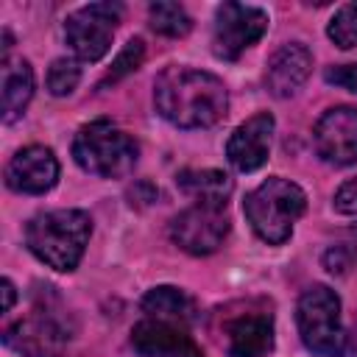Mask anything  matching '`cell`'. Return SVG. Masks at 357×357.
Instances as JSON below:
<instances>
[{
    "mask_svg": "<svg viewBox=\"0 0 357 357\" xmlns=\"http://www.w3.org/2000/svg\"><path fill=\"white\" fill-rule=\"evenodd\" d=\"M156 112L178 128L215 126L229 109V92L223 81L206 70L167 67L153 81Z\"/></svg>",
    "mask_w": 357,
    "mask_h": 357,
    "instance_id": "obj_1",
    "label": "cell"
},
{
    "mask_svg": "<svg viewBox=\"0 0 357 357\" xmlns=\"http://www.w3.org/2000/svg\"><path fill=\"white\" fill-rule=\"evenodd\" d=\"M89 234H92V220L81 209L39 212L25 226V243L31 254L47 268L61 273L78 268Z\"/></svg>",
    "mask_w": 357,
    "mask_h": 357,
    "instance_id": "obj_2",
    "label": "cell"
},
{
    "mask_svg": "<svg viewBox=\"0 0 357 357\" xmlns=\"http://www.w3.org/2000/svg\"><path fill=\"white\" fill-rule=\"evenodd\" d=\"M304 209H307L304 190L282 176L265 178L243 201V212L254 234L268 245H282L284 240H290L293 223L304 215Z\"/></svg>",
    "mask_w": 357,
    "mask_h": 357,
    "instance_id": "obj_3",
    "label": "cell"
},
{
    "mask_svg": "<svg viewBox=\"0 0 357 357\" xmlns=\"http://www.w3.org/2000/svg\"><path fill=\"white\" fill-rule=\"evenodd\" d=\"M139 145L131 134L109 120H92L73 139V159L81 170L100 178H123L134 170Z\"/></svg>",
    "mask_w": 357,
    "mask_h": 357,
    "instance_id": "obj_4",
    "label": "cell"
},
{
    "mask_svg": "<svg viewBox=\"0 0 357 357\" xmlns=\"http://www.w3.org/2000/svg\"><path fill=\"white\" fill-rule=\"evenodd\" d=\"M301 343L321 357H349V332L340 324V298L326 284H312L296 307Z\"/></svg>",
    "mask_w": 357,
    "mask_h": 357,
    "instance_id": "obj_5",
    "label": "cell"
},
{
    "mask_svg": "<svg viewBox=\"0 0 357 357\" xmlns=\"http://www.w3.org/2000/svg\"><path fill=\"white\" fill-rule=\"evenodd\" d=\"M120 3H89L75 8L64 22V36L70 50L81 61H98L109 53L114 28L120 22Z\"/></svg>",
    "mask_w": 357,
    "mask_h": 357,
    "instance_id": "obj_6",
    "label": "cell"
},
{
    "mask_svg": "<svg viewBox=\"0 0 357 357\" xmlns=\"http://www.w3.org/2000/svg\"><path fill=\"white\" fill-rule=\"evenodd\" d=\"M229 234V215L223 204H204L195 201L184 212H178L170 223L173 243L195 257H206L223 245Z\"/></svg>",
    "mask_w": 357,
    "mask_h": 357,
    "instance_id": "obj_7",
    "label": "cell"
},
{
    "mask_svg": "<svg viewBox=\"0 0 357 357\" xmlns=\"http://www.w3.org/2000/svg\"><path fill=\"white\" fill-rule=\"evenodd\" d=\"M268 31V14L257 6L245 3H223L215 11L212 28V50L223 61L240 59L245 47H251Z\"/></svg>",
    "mask_w": 357,
    "mask_h": 357,
    "instance_id": "obj_8",
    "label": "cell"
},
{
    "mask_svg": "<svg viewBox=\"0 0 357 357\" xmlns=\"http://www.w3.org/2000/svg\"><path fill=\"white\" fill-rule=\"evenodd\" d=\"M315 151L324 162L335 167H349L357 162V106L326 109L315 123Z\"/></svg>",
    "mask_w": 357,
    "mask_h": 357,
    "instance_id": "obj_9",
    "label": "cell"
},
{
    "mask_svg": "<svg viewBox=\"0 0 357 357\" xmlns=\"http://www.w3.org/2000/svg\"><path fill=\"white\" fill-rule=\"evenodd\" d=\"M3 343L22 357H61L67 346V332L53 315L31 312L6 329Z\"/></svg>",
    "mask_w": 357,
    "mask_h": 357,
    "instance_id": "obj_10",
    "label": "cell"
},
{
    "mask_svg": "<svg viewBox=\"0 0 357 357\" xmlns=\"http://www.w3.org/2000/svg\"><path fill=\"white\" fill-rule=\"evenodd\" d=\"M223 346L229 357H268L273 351V315L268 310H243L226 318Z\"/></svg>",
    "mask_w": 357,
    "mask_h": 357,
    "instance_id": "obj_11",
    "label": "cell"
},
{
    "mask_svg": "<svg viewBox=\"0 0 357 357\" xmlns=\"http://www.w3.org/2000/svg\"><path fill=\"white\" fill-rule=\"evenodd\" d=\"M59 181V159L45 145H28L11 156L6 165V184L14 192L42 195Z\"/></svg>",
    "mask_w": 357,
    "mask_h": 357,
    "instance_id": "obj_12",
    "label": "cell"
},
{
    "mask_svg": "<svg viewBox=\"0 0 357 357\" xmlns=\"http://www.w3.org/2000/svg\"><path fill=\"white\" fill-rule=\"evenodd\" d=\"M131 346L139 357H201L187 326L159 318H142L131 329Z\"/></svg>",
    "mask_w": 357,
    "mask_h": 357,
    "instance_id": "obj_13",
    "label": "cell"
},
{
    "mask_svg": "<svg viewBox=\"0 0 357 357\" xmlns=\"http://www.w3.org/2000/svg\"><path fill=\"white\" fill-rule=\"evenodd\" d=\"M273 114L271 112H259L254 117H248L245 123H240L229 142H226V156L231 162L234 170L240 173H254L268 162L271 153V137H273Z\"/></svg>",
    "mask_w": 357,
    "mask_h": 357,
    "instance_id": "obj_14",
    "label": "cell"
},
{
    "mask_svg": "<svg viewBox=\"0 0 357 357\" xmlns=\"http://www.w3.org/2000/svg\"><path fill=\"white\" fill-rule=\"evenodd\" d=\"M312 73V53L301 42L282 45L265 70V84L276 98H293Z\"/></svg>",
    "mask_w": 357,
    "mask_h": 357,
    "instance_id": "obj_15",
    "label": "cell"
},
{
    "mask_svg": "<svg viewBox=\"0 0 357 357\" xmlns=\"http://www.w3.org/2000/svg\"><path fill=\"white\" fill-rule=\"evenodd\" d=\"M0 73H3V100H0L3 123H14L22 117V112L33 98V70L25 59L6 56Z\"/></svg>",
    "mask_w": 357,
    "mask_h": 357,
    "instance_id": "obj_16",
    "label": "cell"
},
{
    "mask_svg": "<svg viewBox=\"0 0 357 357\" xmlns=\"http://www.w3.org/2000/svg\"><path fill=\"white\" fill-rule=\"evenodd\" d=\"M142 312L145 318H159V321H173L187 326L195 321V301L184 290L162 284L142 296Z\"/></svg>",
    "mask_w": 357,
    "mask_h": 357,
    "instance_id": "obj_17",
    "label": "cell"
},
{
    "mask_svg": "<svg viewBox=\"0 0 357 357\" xmlns=\"http://www.w3.org/2000/svg\"><path fill=\"white\" fill-rule=\"evenodd\" d=\"M176 184L187 195H192L195 201L223 204V206H226V201H229V195L234 190L231 178L223 170H184V173H178Z\"/></svg>",
    "mask_w": 357,
    "mask_h": 357,
    "instance_id": "obj_18",
    "label": "cell"
},
{
    "mask_svg": "<svg viewBox=\"0 0 357 357\" xmlns=\"http://www.w3.org/2000/svg\"><path fill=\"white\" fill-rule=\"evenodd\" d=\"M148 17H151V28L162 36H187L192 28L190 14L178 3H151Z\"/></svg>",
    "mask_w": 357,
    "mask_h": 357,
    "instance_id": "obj_19",
    "label": "cell"
},
{
    "mask_svg": "<svg viewBox=\"0 0 357 357\" xmlns=\"http://www.w3.org/2000/svg\"><path fill=\"white\" fill-rule=\"evenodd\" d=\"M329 39L340 47V50H351L357 47V3H346L335 11V17L329 20L326 28Z\"/></svg>",
    "mask_w": 357,
    "mask_h": 357,
    "instance_id": "obj_20",
    "label": "cell"
},
{
    "mask_svg": "<svg viewBox=\"0 0 357 357\" xmlns=\"http://www.w3.org/2000/svg\"><path fill=\"white\" fill-rule=\"evenodd\" d=\"M324 265L329 273H337V276L357 268V229H351L340 243H335L324 254Z\"/></svg>",
    "mask_w": 357,
    "mask_h": 357,
    "instance_id": "obj_21",
    "label": "cell"
},
{
    "mask_svg": "<svg viewBox=\"0 0 357 357\" xmlns=\"http://www.w3.org/2000/svg\"><path fill=\"white\" fill-rule=\"evenodd\" d=\"M81 81V67L75 59H56L47 70V89L50 95L61 98V95H70Z\"/></svg>",
    "mask_w": 357,
    "mask_h": 357,
    "instance_id": "obj_22",
    "label": "cell"
},
{
    "mask_svg": "<svg viewBox=\"0 0 357 357\" xmlns=\"http://www.w3.org/2000/svg\"><path fill=\"white\" fill-rule=\"evenodd\" d=\"M142 59H145V42H142V39H128L126 47L117 53V59H114V64H112V70H109V75H106V84H114V81H120L123 75L134 73V70L142 64Z\"/></svg>",
    "mask_w": 357,
    "mask_h": 357,
    "instance_id": "obj_23",
    "label": "cell"
},
{
    "mask_svg": "<svg viewBox=\"0 0 357 357\" xmlns=\"http://www.w3.org/2000/svg\"><path fill=\"white\" fill-rule=\"evenodd\" d=\"M326 84H335L340 89H349L357 95V61L354 64H337V67H329L324 73Z\"/></svg>",
    "mask_w": 357,
    "mask_h": 357,
    "instance_id": "obj_24",
    "label": "cell"
},
{
    "mask_svg": "<svg viewBox=\"0 0 357 357\" xmlns=\"http://www.w3.org/2000/svg\"><path fill=\"white\" fill-rule=\"evenodd\" d=\"M335 209L340 215H357V176L343 181L335 192Z\"/></svg>",
    "mask_w": 357,
    "mask_h": 357,
    "instance_id": "obj_25",
    "label": "cell"
},
{
    "mask_svg": "<svg viewBox=\"0 0 357 357\" xmlns=\"http://www.w3.org/2000/svg\"><path fill=\"white\" fill-rule=\"evenodd\" d=\"M3 312H8L11 307H14V298H17V293H14V284H11V279H3Z\"/></svg>",
    "mask_w": 357,
    "mask_h": 357,
    "instance_id": "obj_26",
    "label": "cell"
}]
</instances>
